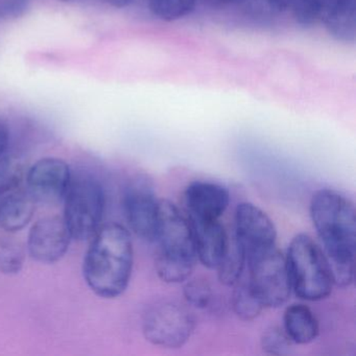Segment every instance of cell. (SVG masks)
<instances>
[{"mask_svg": "<svg viewBox=\"0 0 356 356\" xmlns=\"http://www.w3.org/2000/svg\"><path fill=\"white\" fill-rule=\"evenodd\" d=\"M309 213L328 260L333 283L337 287H349L354 281L356 248L353 202L335 189H318L310 200Z\"/></svg>", "mask_w": 356, "mask_h": 356, "instance_id": "1", "label": "cell"}, {"mask_svg": "<svg viewBox=\"0 0 356 356\" xmlns=\"http://www.w3.org/2000/svg\"><path fill=\"white\" fill-rule=\"evenodd\" d=\"M134 266L130 231L118 222L104 225L92 237L83 262L89 289L103 299H116L128 289Z\"/></svg>", "mask_w": 356, "mask_h": 356, "instance_id": "2", "label": "cell"}, {"mask_svg": "<svg viewBox=\"0 0 356 356\" xmlns=\"http://www.w3.org/2000/svg\"><path fill=\"white\" fill-rule=\"evenodd\" d=\"M155 241L158 277L168 284L188 280L197 261L191 220L166 199H160Z\"/></svg>", "mask_w": 356, "mask_h": 356, "instance_id": "3", "label": "cell"}, {"mask_svg": "<svg viewBox=\"0 0 356 356\" xmlns=\"http://www.w3.org/2000/svg\"><path fill=\"white\" fill-rule=\"evenodd\" d=\"M287 270L291 291L305 301H322L332 293V274L321 245L309 235L299 233L287 250Z\"/></svg>", "mask_w": 356, "mask_h": 356, "instance_id": "4", "label": "cell"}, {"mask_svg": "<svg viewBox=\"0 0 356 356\" xmlns=\"http://www.w3.org/2000/svg\"><path fill=\"white\" fill-rule=\"evenodd\" d=\"M64 220L72 238L88 241L103 222L106 195L99 181L88 176L72 178L65 197Z\"/></svg>", "mask_w": 356, "mask_h": 356, "instance_id": "5", "label": "cell"}, {"mask_svg": "<svg viewBox=\"0 0 356 356\" xmlns=\"http://www.w3.org/2000/svg\"><path fill=\"white\" fill-rule=\"evenodd\" d=\"M250 284L264 308H278L289 301L291 293L286 259L274 245L247 256Z\"/></svg>", "mask_w": 356, "mask_h": 356, "instance_id": "6", "label": "cell"}, {"mask_svg": "<svg viewBox=\"0 0 356 356\" xmlns=\"http://www.w3.org/2000/svg\"><path fill=\"white\" fill-rule=\"evenodd\" d=\"M195 329V316L179 302H157L143 314V337L157 347L182 348L191 339Z\"/></svg>", "mask_w": 356, "mask_h": 356, "instance_id": "7", "label": "cell"}, {"mask_svg": "<svg viewBox=\"0 0 356 356\" xmlns=\"http://www.w3.org/2000/svg\"><path fill=\"white\" fill-rule=\"evenodd\" d=\"M159 202L151 177L138 174L131 178L122 197L124 216L131 231L139 238L154 243Z\"/></svg>", "mask_w": 356, "mask_h": 356, "instance_id": "8", "label": "cell"}, {"mask_svg": "<svg viewBox=\"0 0 356 356\" xmlns=\"http://www.w3.org/2000/svg\"><path fill=\"white\" fill-rule=\"evenodd\" d=\"M70 166L60 158L47 157L37 161L26 174V187L37 202L56 204L65 197L72 182Z\"/></svg>", "mask_w": 356, "mask_h": 356, "instance_id": "9", "label": "cell"}, {"mask_svg": "<svg viewBox=\"0 0 356 356\" xmlns=\"http://www.w3.org/2000/svg\"><path fill=\"white\" fill-rule=\"evenodd\" d=\"M235 236L245 254L255 253L276 245L277 230L270 216L249 202L235 209Z\"/></svg>", "mask_w": 356, "mask_h": 356, "instance_id": "10", "label": "cell"}, {"mask_svg": "<svg viewBox=\"0 0 356 356\" xmlns=\"http://www.w3.org/2000/svg\"><path fill=\"white\" fill-rule=\"evenodd\" d=\"M72 238L63 218H41L29 233V253L41 264H56L67 253Z\"/></svg>", "mask_w": 356, "mask_h": 356, "instance_id": "11", "label": "cell"}, {"mask_svg": "<svg viewBox=\"0 0 356 356\" xmlns=\"http://www.w3.org/2000/svg\"><path fill=\"white\" fill-rule=\"evenodd\" d=\"M229 204L228 189L211 181H193L184 191L186 214L193 220H220L228 209Z\"/></svg>", "mask_w": 356, "mask_h": 356, "instance_id": "12", "label": "cell"}, {"mask_svg": "<svg viewBox=\"0 0 356 356\" xmlns=\"http://www.w3.org/2000/svg\"><path fill=\"white\" fill-rule=\"evenodd\" d=\"M191 220L197 260L205 268L216 270L230 238L220 220Z\"/></svg>", "mask_w": 356, "mask_h": 356, "instance_id": "13", "label": "cell"}, {"mask_svg": "<svg viewBox=\"0 0 356 356\" xmlns=\"http://www.w3.org/2000/svg\"><path fill=\"white\" fill-rule=\"evenodd\" d=\"M283 329L296 345H308L320 334V324L305 304L295 303L286 307L283 316Z\"/></svg>", "mask_w": 356, "mask_h": 356, "instance_id": "14", "label": "cell"}, {"mask_svg": "<svg viewBox=\"0 0 356 356\" xmlns=\"http://www.w3.org/2000/svg\"><path fill=\"white\" fill-rule=\"evenodd\" d=\"M30 193H14L0 201V228L9 233L19 232L34 216L36 206Z\"/></svg>", "mask_w": 356, "mask_h": 356, "instance_id": "15", "label": "cell"}, {"mask_svg": "<svg viewBox=\"0 0 356 356\" xmlns=\"http://www.w3.org/2000/svg\"><path fill=\"white\" fill-rule=\"evenodd\" d=\"M356 5V0H293V18L300 26L309 28L323 24L341 10Z\"/></svg>", "mask_w": 356, "mask_h": 356, "instance_id": "16", "label": "cell"}, {"mask_svg": "<svg viewBox=\"0 0 356 356\" xmlns=\"http://www.w3.org/2000/svg\"><path fill=\"white\" fill-rule=\"evenodd\" d=\"M247 266V254L236 239L229 241L228 247L218 264V280L225 286L233 287L241 278Z\"/></svg>", "mask_w": 356, "mask_h": 356, "instance_id": "17", "label": "cell"}, {"mask_svg": "<svg viewBox=\"0 0 356 356\" xmlns=\"http://www.w3.org/2000/svg\"><path fill=\"white\" fill-rule=\"evenodd\" d=\"M231 304L237 318L245 322L257 318L264 310V304L250 284L249 279L241 278L234 285Z\"/></svg>", "mask_w": 356, "mask_h": 356, "instance_id": "18", "label": "cell"}, {"mask_svg": "<svg viewBox=\"0 0 356 356\" xmlns=\"http://www.w3.org/2000/svg\"><path fill=\"white\" fill-rule=\"evenodd\" d=\"M26 249L20 241L9 236H0V273L17 275L24 268Z\"/></svg>", "mask_w": 356, "mask_h": 356, "instance_id": "19", "label": "cell"}, {"mask_svg": "<svg viewBox=\"0 0 356 356\" xmlns=\"http://www.w3.org/2000/svg\"><path fill=\"white\" fill-rule=\"evenodd\" d=\"M197 0H149L152 13L165 22L182 19L195 10Z\"/></svg>", "mask_w": 356, "mask_h": 356, "instance_id": "20", "label": "cell"}, {"mask_svg": "<svg viewBox=\"0 0 356 356\" xmlns=\"http://www.w3.org/2000/svg\"><path fill=\"white\" fill-rule=\"evenodd\" d=\"M183 287V295L189 305L197 309H207L214 301L211 285L205 279L195 278L186 280Z\"/></svg>", "mask_w": 356, "mask_h": 356, "instance_id": "21", "label": "cell"}, {"mask_svg": "<svg viewBox=\"0 0 356 356\" xmlns=\"http://www.w3.org/2000/svg\"><path fill=\"white\" fill-rule=\"evenodd\" d=\"M260 345L264 353L280 356L291 353L293 343L287 337L284 329L270 326L262 333Z\"/></svg>", "mask_w": 356, "mask_h": 356, "instance_id": "22", "label": "cell"}, {"mask_svg": "<svg viewBox=\"0 0 356 356\" xmlns=\"http://www.w3.org/2000/svg\"><path fill=\"white\" fill-rule=\"evenodd\" d=\"M24 178V170L16 160L0 157V197L19 186Z\"/></svg>", "mask_w": 356, "mask_h": 356, "instance_id": "23", "label": "cell"}, {"mask_svg": "<svg viewBox=\"0 0 356 356\" xmlns=\"http://www.w3.org/2000/svg\"><path fill=\"white\" fill-rule=\"evenodd\" d=\"M241 3L258 14L274 16L289 9L293 0H243Z\"/></svg>", "mask_w": 356, "mask_h": 356, "instance_id": "24", "label": "cell"}, {"mask_svg": "<svg viewBox=\"0 0 356 356\" xmlns=\"http://www.w3.org/2000/svg\"><path fill=\"white\" fill-rule=\"evenodd\" d=\"M30 0H0V22L19 19L28 12Z\"/></svg>", "mask_w": 356, "mask_h": 356, "instance_id": "25", "label": "cell"}, {"mask_svg": "<svg viewBox=\"0 0 356 356\" xmlns=\"http://www.w3.org/2000/svg\"><path fill=\"white\" fill-rule=\"evenodd\" d=\"M10 141L9 127L3 120H0V157L7 151Z\"/></svg>", "mask_w": 356, "mask_h": 356, "instance_id": "26", "label": "cell"}, {"mask_svg": "<svg viewBox=\"0 0 356 356\" xmlns=\"http://www.w3.org/2000/svg\"><path fill=\"white\" fill-rule=\"evenodd\" d=\"M204 3H207L208 6L216 8L228 7V6L236 5V3H241L243 0H202Z\"/></svg>", "mask_w": 356, "mask_h": 356, "instance_id": "27", "label": "cell"}, {"mask_svg": "<svg viewBox=\"0 0 356 356\" xmlns=\"http://www.w3.org/2000/svg\"><path fill=\"white\" fill-rule=\"evenodd\" d=\"M103 1L107 5L111 6V7L122 9V8L128 7L134 0H103Z\"/></svg>", "mask_w": 356, "mask_h": 356, "instance_id": "28", "label": "cell"}, {"mask_svg": "<svg viewBox=\"0 0 356 356\" xmlns=\"http://www.w3.org/2000/svg\"><path fill=\"white\" fill-rule=\"evenodd\" d=\"M59 1H62V3H70V1H74V0H59Z\"/></svg>", "mask_w": 356, "mask_h": 356, "instance_id": "29", "label": "cell"}]
</instances>
